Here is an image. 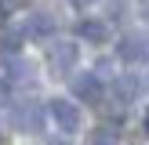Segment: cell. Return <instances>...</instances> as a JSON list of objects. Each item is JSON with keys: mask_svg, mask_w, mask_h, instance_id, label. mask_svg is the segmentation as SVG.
<instances>
[{"mask_svg": "<svg viewBox=\"0 0 149 145\" xmlns=\"http://www.w3.org/2000/svg\"><path fill=\"white\" fill-rule=\"evenodd\" d=\"M77 58H80V47L73 40H51V47H47L51 76H69V72L77 69Z\"/></svg>", "mask_w": 149, "mask_h": 145, "instance_id": "obj_1", "label": "cell"}, {"mask_svg": "<svg viewBox=\"0 0 149 145\" xmlns=\"http://www.w3.org/2000/svg\"><path fill=\"white\" fill-rule=\"evenodd\" d=\"M47 116L55 120V127L62 130V134H73V130H80V123H84L80 109L73 105L69 98H51L47 102Z\"/></svg>", "mask_w": 149, "mask_h": 145, "instance_id": "obj_2", "label": "cell"}, {"mask_svg": "<svg viewBox=\"0 0 149 145\" xmlns=\"http://www.w3.org/2000/svg\"><path fill=\"white\" fill-rule=\"evenodd\" d=\"M11 123H15V130L40 134L44 130V105L40 102H18V105L11 109Z\"/></svg>", "mask_w": 149, "mask_h": 145, "instance_id": "obj_3", "label": "cell"}, {"mask_svg": "<svg viewBox=\"0 0 149 145\" xmlns=\"http://www.w3.org/2000/svg\"><path fill=\"white\" fill-rule=\"evenodd\" d=\"M69 87H73V98L87 102V105H98L102 102V76L98 72H77L69 80Z\"/></svg>", "mask_w": 149, "mask_h": 145, "instance_id": "obj_4", "label": "cell"}, {"mask_svg": "<svg viewBox=\"0 0 149 145\" xmlns=\"http://www.w3.org/2000/svg\"><path fill=\"white\" fill-rule=\"evenodd\" d=\"M116 55H120V62H127V65H142L146 58H149V47H146V40H142V36L127 33L120 44H116Z\"/></svg>", "mask_w": 149, "mask_h": 145, "instance_id": "obj_5", "label": "cell"}, {"mask_svg": "<svg viewBox=\"0 0 149 145\" xmlns=\"http://www.w3.org/2000/svg\"><path fill=\"white\" fill-rule=\"evenodd\" d=\"M138 94H142V80H138L135 72H124V76L113 80V98L116 102H135Z\"/></svg>", "mask_w": 149, "mask_h": 145, "instance_id": "obj_6", "label": "cell"}, {"mask_svg": "<svg viewBox=\"0 0 149 145\" xmlns=\"http://www.w3.org/2000/svg\"><path fill=\"white\" fill-rule=\"evenodd\" d=\"M77 36L87 40V44H106V40H109V26L98 22V18H84V22L77 26Z\"/></svg>", "mask_w": 149, "mask_h": 145, "instance_id": "obj_7", "label": "cell"}, {"mask_svg": "<svg viewBox=\"0 0 149 145\" xmlns=\"http://www.w3.org/2000/svg\"><path fill=\"white\" fill-rule=\"evenodd\" d=\"M26 33H29V36H51V33H55V18H51L47 11H36V14H29V22H26Z\"/></svg>", "mask_w": 149, "mask_h": 145, "instance_id": "obj_8", "label": "cell"}, {"mask_svg": "<svg viewBox=\"0 0 149 145\" xmlns=\"http://www.w3.org/2000/svg\"><path fill=\"white\" fill-rule=\"evenodd\" d=\"M11 84H22V87H33L36 76H33V65L26 58H11Z\"/></svg>", "mask_w": 149, "mask_h": 145, "instance_id": "obj_9", "label": "cell"}, {"mask_svg": "<svg viewBox=\"0 0 149 145\" xmlns=\"http://www.w3.org/2000/svg\"><path fill=\"white\" fill-rule=\"evenodd\" d=\"M26 7H29V0H0V18L11 11H26Z\"/></svg>", "mask_w": 149, "mask_h": 145, "instance_id": "obj_10", "label": "cell"}, {"mask_svg": "<svg viewBox=\"0 0 149 145\" xmlns=\"http://www.w3.org/2000/svg\"><path fill=\"white\" fill-rule=\"evenodd\" d=\"M18 44H22V33H4L0 36V47L11 55V51H18Z\"/></svg>", "mask_w": 149, "mask_h": 145, "instance_id": "obj_11", "label": "cell"}, {"mask_svg": "<svg viewBox=\"0 0 149 145\" xmlns=\"http://www.w3.org/2000/svg\"><path fill=\"white\" fill-rule=\"evenodd\" d=\"M91 145H116L113 142V130H98V134L91 138Z\"/></svg>", "mask_w": 149, "mask_h": 145, "instance_id": "obj_12", "label": "cell"}, {"mask_svg": "<svg viewBox=\"0 0 149 145\" xmlns=\"http://www.w3.org/2000/svg\"><path fill=\"white\" fill-rule=\"evenodd\" d=\"M142 130H146V134H149V109H146V120H142Z\"/></svg>", "mask_w": 149, "mask_h": 145, "instance_id": "obj_13", "label": "cell"}, {"mask_svg": "<svg viewBox=\"0 0 149 145\" xmlns=\"http://www.w3.org/2000/svg\"><path fill=\"white\" fill-rule=\"evenodd\" d=\"M69 4H77V7H87V4H91V0H69Z\"/></svg>", "mask_w": 149, "mask_h": 145, "instance_id": "obj_14", "label": "cell"}]
</instances>
